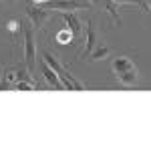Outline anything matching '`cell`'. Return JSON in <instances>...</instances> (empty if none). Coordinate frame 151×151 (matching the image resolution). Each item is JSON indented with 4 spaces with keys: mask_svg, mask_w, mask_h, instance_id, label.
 Segmentation results:
<instances>
[{
    "mask_svg": "<svg viewBox=\"0 0 151 151\" xmlns=\"http://www.w3.org/2000/svg\"><path fill=\"white\" fill-rule=\"evenodd\" d=\"M22 38H24V65L32 73L36 69V40H35V30L24 26L22 28Z\"/></svg>",
    "mask_w": 151,
    "mask_h": 151,
    "instance_id": "1",
    "label": "cell"
},
{
    "mask_svg": "<svg viewBox=\"0 0 151 151\" xmlns=\"http://www.w3.org/2000/svg\"><path fill=\"white\" fill-rule=\"evenodd\" d=\"M26 16L30 20V26L36 28V30H40L48 22V18L52 16V12L48 8H45V6H38V4H28L26 6Z\"/></svg>",
    "mask_w": 151,
    "mask_h": 151,
    "instance_id": "2",
    "label": "cell"
},
{
    "mask_svg": "<svg viewBox=\"0 0 151 151\" xmlns=\"http://www.w3.org/2000/svg\"><path fill=\"white\" fill-rule=\"evenodd\" d=\"M93 6V2L89 0H48L45 8L48 10H89Z\"/></svg>",
    "mask_w": 151,
    "mask_h": 151,
    "instance_id": "3",
    "label": "cell"
},
{
    "mask_svg": "<svg viewBox=\"0 0 151 151\" xmlns=\"http://www.w3.org/2000/svg\"><path fill=\"white\" fill-rule=\"evenodd\" d=\"M85 26H87V35H85V48L81 50V55H79L81 58L87 57V55H91V50L95 48L97 40H99V38H97V30H95V26H93V20L87 18V24H85Z\"/></svg>",
    "mask_w": 151,
    "mask_h": 151,
    "instance_id": "4",
    "label": "cell"
},
{
    "mask_svg": "<svg viewBox=\"0 0 151 151\" xmlns=\"http://www.w3.org/2000/svg\"><path fill=\"white\" fill-rule=\"evenodd\" d=\"M40 69H42V75H45V81H47L52 89H57V91H65V85H63V81H60L58 73H55V70L50 69L45 60L40 63Z\"/></svg>",
    "mask_w": 151,
    "mask_h": 151,
    "instance_id": "5",
    "label": "cell"
},
{
    "mask_svg": "<svg viewBox=\"0 0 151 151\" xmlns=\"http://www.w3.org/2000/svg\"><path fill=\"white\" fill-rule=\"evenodd\" d=\"M60 18L67 22V26H69L70 30H73V35H75V38H79L83 32V22L79 20V16L75 14V12H67V10H63L60 12Z\"/></svg>",
    "mask_w": 151,
    "mask_h": 151,
    "instance_id": "6",
    "label": "cell"
},
{
    "mask_svg": "<svg viewBox=\"0 0 151 151\" xmlns=\"http://www.w3.org/2000/svg\"><path fill=\"white\" fill-rule=\"evenodd\" d=\"M115 77H117V81H119V85L133 87V85H137V67L129 69V70H123V73H117Z\"/></svg>",
    "mask_w": 151,
    "mask_h": 151,
    "instance_id": "7",
    "label": "cell"
},
{
    "mask_svg": "<svg viewBox=\"0 0 151 151\" xmlns=\"http://www.w3.org/2000/svg\"><path fill=\"white\" fill-rule=\"evenodd\" d=\"M109 55H111V48L107 47V42H105V40H97V45H95V48L91 50L89 58H91V60H105Z\"/></svg>",
    "mask_w": 151,
    "mask_h": 151,
    "instance_id": "8",
    "label": "cell"
},
{
    "mask_svg": "<svg viewBox=\"0 0 151 151\" xmlns=\"http://www.w3.org/2000/svg\"><path fill=\"white\" fill-rule=\"evenodd\" d=\"M42 60H45V63H47V65L55 70V73H58V77H63V75H67V73H69V70H67L63 65H60V63H58V58L55 57L52 52H48V50H45V52H42Z\"/></svg>",
    "mask_w": 151,
    "mask_h": 151,
    "instance_id": "9",
    "label": "cell"
},
{
    "mask_svg": "<svg viewBox=\"0 0 151 151\" xmlns=\"http://www.w3.org/2000/svg\"><path fill=\"white\" fill-rule=\"evenodd\" d=\"M129 69H135V65H133V60L127 55H121V57H117L113 60V75L123 73V70H129Z\"/></svg>",
    "mask_w": 151,
    "mask_h": 151,
    "instance_id": "10",
    "label": "cell"
},
{
    "mask_svg": "<svg viewBox=\"0 0 151 151\" xmlns=\"http://www.w3.org/2000/svg\"><path fill=\"white\" fill-rule=\"evenodd\" d=\"M55 40H57L58 45H73V40H77V38H75V35H73V30H70L69 26H65L58 32H55Z\"/></svg>",
    "mask_w": 151,
    "mask_h": 151,
    "instance_id": "11",
    "label": "cell"
},
{
    "mask_svg": "<svg viewBox=\"0 0 151 151\" xmlns=\"http://www.w3.org/2000/svg\"><path fill=\"white\" fill-rule=\"evenodd\" d=\"M105 2V8H107V12L111 14V18H113V22L117 24V26H121V16H119V10H121V6L117 4V2H113V0H103Z\"/></svg>",
    "mask_w": 151,
    "mask_h": 151,
    "instance_id": "12",
    "label": "cell"
},
{
    "mask_svg": "<svg viewBox=\"0 0 151 151\" xmlns=\"http://www.w3.org/2000/svg\"><path fill=\"white\" fill-rule=\"evenodd\" d=\"M14 91H36V83H30V81H16L14 85Z\"/></svg>",
    "mask_w": 151,
    "mask_h": 151,
    "instance_id": "13",
    "label": "cell"
},
{
    "mask_svg": "<svg viewBox=\"0 0 151 151\" xmlns=\"http://www.w3.org/2000/svg\"><path fill=\"white\" fill-rule=\"evenodd\" d=\"M113 2H117L119 6H125V4H133V6H141L143 10L147 12V4H145V2H141V0H113Z\"/></svg>",
    "mask_w": 151,
    "mask_h": 151,
    "instance_id": "14",
    "label": "cell"
},
{
    "mask_svg": "<svg viewBox=\"0 0 151 151\" xmlns=\"http://www.w3.org/2000/svg\"><path fill=\"white\" fill-rule=\"evenodd\" d=\"M48 0H32V4H38V6H45Z\"/></svg>",
    "mask_w": 151,
    "mask_h": 151,
    "instance_id": "15",
    "label": "cell"
},
{
    "mask_svg": "<svg viewBox=\"0 0 151 151\" xmlns=\"http://www.w3.org/2000/svg\"><path fill=\"white\" fill-rule=\"evenodd\" d=\"M147 12H149V14H151V2H149V4H147Z\"/></svg>",
    "mask_w": 151,
    "mask_h": 151,
    "instance_id": "16",
    "label": "cell"
},
{
    "mask_svg": "<svg viewBox=\"0 0 151 151\" xmlns=\"http://www.w3.org/2000/svg\"><path fill=\"white\" fill-rule=\"evenodd\" d=\"M91 2H93V4H99V2H101V0H91Z\"/></svg>",
    "mask_w": 151,
    "mask_h": 151,
    "instance_id": "17",
    "label": "cell"
},
{
    "mask_svg": "<svg viewBox=\"0 0 151 151\" xmlns=\"http://www.w3.org/2000/svg\"><path fill=\"white\" fill-rule=\"evenodd\" d=\"M0 77H2V70H0Z\"/></svg>",
    "mask_w": 151,
    "mask_h": 151,
    "instance_id": "18",
    "label": "cell"
}]
</instances>
